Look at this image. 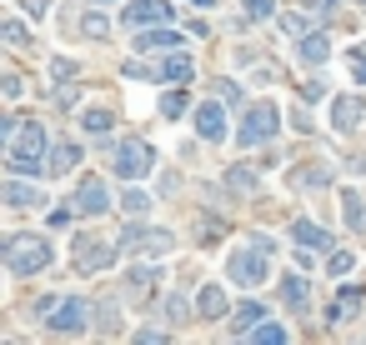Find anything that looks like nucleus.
<instances>
[{
  "label": "nucleus",
  "mask_w": 366,
  "mask_h": 345,
  "mask_svg": "<svg viewBox=\"0 0 366 345\" xmlns=\"http://www.w3.org/2000/svg\"><path fill=\"white\" fill-rule=\"evenodd\" d=\"M6 150H11V176H40V160L50 150V135H45V126L20 121V131L6 140Z\"/></svg>",
  "instance_id": "1"
},
{
  "label": "nucleus",
  "mask_w": 366,
  "mask_h": 345,
  "mask_svg": "<svg viewBox=\"0 0 366 345\" xmlns=\"http://www.w3.org/2000/svg\"><path fill=\"white\" fill-rule=\"evenodd\" d=\"M50 260H56V250H50L45 236H11L6 241V270L11 275H40Z\"/></svg>",
  "instance_id": "2"
},
{
  "label": "nucleus",
  "mask_w": 366,
  "mask_h": 345,
  "mask_svg": "<svg viewBox=\"0 0 366 345\" xmlns=\"http://www.w3.org/2000/svg\"><path fill=\"white\" fill-rule=\"evenodd\" d=\"M276 131H281V110H276L271 100H256V105L241 115V131H236V140H241V150H256V145H266Z\"/></svg>",
  "instance_id": "3"
},
{
  "label": "nucleus",
  "mask_w": 366,
  "mask_h": 345,
  "mask_svg": "<svg viewBox=\"0 0 366 345\" xmlns=\"http://www.w3.org/2000/svg\"><path fill=\"white\" fill-rule=\"evenodd\" d=\"M150 165H155V150L146 140H121L116 145V176L121 181H146Z\"/></svg>",
  "instance_id": "4"
},
{
  "label": "nucleus",
  "mask_w": 366,
  "mask_h": 345,
  "mask_svg": "<svg viewBox=\"0 0 366 345\" xmlns=\"http://www.w3.org/2000/svg\"><path fill=\"white\" fill-rule=\"evenodd\" d=\"M266 255H271V250H261L256 241L241 246V250L231 255V280L246 285V291H251V285H266Z\"/></svg>",
  "instance_id": "5"
},
{
  "label": "nucleus",
  "mask_w": 366,
  "mask_h": 345,
  "mask_svg": "<svg viewBox=\"0 0 366 345\" xmlns=\"http://www.w3.org/2000/svg\"><path fill=\"white\" fill-rule=\"evenodd\" d=\"M45 325L56 330V335H81V330L90 325V305H85L81 296H71V301H61L56 310L45 315Z\"/></svg>",
  "instance_id": "6"
},
{
  "label": "nucleus",
  "mask_w": 366,
  "mask_h": 345,
  "mask_svg": "<svg viewBox=\"0 0 366 345\" xmlns=\"http://www.w3.org/2000/svg\"><path fill=\"white\" fill-rule=\"evenodd\" d=\"M116 246H121V250H146V255H166L176 241H171V230H141V225H126Z\"/></svg>",
  "instance_id": "7"
},
{
  "label": "nucleus",
  "mask_w": 366,
  "mask_h": 345,
  "mask_svg": "<svg viewBox=\"0 0 366 345\" xmlns=\"http://www.w3.org/2000/svg\"><path fill=\"white\" fill-rule=\"evenodd\" d=\"M71 255H76V265H81V270H106V265L116 260V250H111L106 241H90V236H76Z\"/></svg>",
  "instance_id": "8"
},
{
  "label": "nucleus",
  "mask_w": 366,
  "mask_h": 345,
  "mask_svg": "<svg viewBox=\"0 0 366 345\" xmlns=\"http://www.w3.org/2000/svg\"><path fill=\"white\" fill-rule=\"evenodd\" d=\"M291 241L301 246V250H311V255H326L331 250V236H326V225H317V220H291Z\"/></svg>",
  "instance_id": "9"
},
{
  "label": "nucleus",
  "mask_w": 366,
  "mask_h": 345,
  "mask_svg": "<svg viewBox=\"0 0 366 345\" xmlns=\"http://www.w3.org/2000/svg\"><path fill=\"white\" fill-rule=\"evenodd\" d=\"M196 135L201 140H226V110L216 100H201L196 105Z\"/></svg>",
  "instance_id": "10"
},
{
  "label": "nucleus",
  "mask_w": 366,
  "mask_h": 345,
  "mask_svg": "<svg viewBox=\"0 0 366 345\" xmlns=\"http://www.w3.org/2000/svg\"><path fill=\"white\" fill-rule=\"evenodd\" d=\"M76 210H81V215H106V210H111V195H106V186H100L95 176H85V181L76 186Z\"/></svg>",
  "instance_id": "11"
},
{
  "label": "nucleus",
  "mask_w": 366,
  "mask_h": 345,
  "mask_svg": "<svg viewBox=\"0 0 366 345\" xmlns=\"http://www.w3.org/2000/svg\"><path fill=\"white\" fill-rule=\"evenodd\" d=\"M121 20L126 25H161V20H171V6L166 0H131L121 11Z\"/></svg>",
  "instance_id": "12"
},
{
  "label": "nucleus",
  "mask_w": 366,
  "mask_h": 345,
  "mask_svg": "<svg viewBox=\"0 0 366 345\" xmlns=\"http://www.w3.org/2000/svg\"><path fill=\"white\" fill-rule=\"evenodd\" d=\"M226 310H231V301H226L221 285H201V291H196V315L201 320H221Z\"/></svg>",
  "instance_id": "13"
},
{
  "label": "nucleus",
  "mask_w": 366,
  "mask_h": 345,
  "mask_svg": "<svg viewBox=\"0 0 366 345\" xmlns=\"http://www.w3.org/2000/svg\"><path fill=\"white\" fill-rule=\"evenodd\" d=\"M361 115H366L361 95H336V100H331V126H336V131H356Z\"/></svg>",
  "instance_id": "14"
},
{
  "label": "nucleus",
  "mask_w": 366,
  "mask_h": 345,
  "mask_svg": "<svg viewBox=\"0 0 366 345\" xmlns=\"http://www.w3.org/2000/svg\"><path fill=\"white\" fill-rule=\"evenodd\" d=\"M6 200H11L16 210H35V205H45V190H35V186H25L20 176H11V181H6Z\"/></svg>",
  "instance_id": "15"
},
{
  "label": "nucleus",
  "mask_w": 366,
  "mask_h": 345,
  "mask_svg": "<svg viewBox=\"0 0 366 345\" xmlns=\"http://www.w3.org/2000/svg\"><path fill=\"white\" fill-rule=\"evenodd\" d=\"M176 45H186L181 30H141V35H136V50H161V55H166V50H176Z\"/></svg>",
  "instance_id": "16"
},
{
  "label": "nucleus",
  "mask_w": 366,
  "mask_h": 345,
  "mask_svg": "<svg viewBox=\"0 0 366 345\" xmlns=\"http://www.w3.org/2000/svg\"><path fill=\"white\" fill-rule=\"evenodd\" d=\"M326 55H331V40L326 35H301V61L306 66H326Z\"/></svg>",
  "instance_id": "17"
},
{
  "label": "nucleus",
  "mask_w": 366,
  "mask_h": 345,
  "mask_svg": "<svg viewBox=\"0 0 366 345\" xmlns=\"http://www.w3.org/2000/svg\"><path fill=\"white\" fill-rule=\"evenodd\" d=\"M261 320H266V310H261L256 301H241V305H236V325H231V330H236V335H251Z\"/></svg>",
  "instance_id": "18"
},
{
  "label": "nucleus",
  "mask_w": 366,
  "mask_h": 345,
  "mask_svg": "<svg viewBox=\"0 0 366 345\" xmlns=\"http://www.w3.org/2000/svg\"><path fill=\"white\" fill-rule=\"evenodd\" d=\"M281 296H286V305H291V310H306V305H311V291H306V280H301V275H286V280H281Z\"/></svg>",
  "instance_id": "19"
},
{
  "label": "nucleus",
  "mask_w": 366,
  "mask_h": 345,
  "mask_svg": "<svg viewBox=\"0 0 366 345\" xmlns=\"http://www.w3.org/2000/svg\"><path fill=\"white\" fill-rule=\"evenodd\" d=\"M341 215H346V225H351V230H361V225H366V205H361V195H356V190H341Z\"/></svg>",
  "instance_id": "20"
},
{
  "label": "nucleus",
  "mask_w": 366,
  "mask_h": 345,
  "mask_svg": "<svg viewBox=\"0 0 366 345\" xmlns=\"http://www.w3.org/2000/svg\"><path fill=\"white\" fill-rule=\"evenodd\" d=\"M76 160H81V150H76L71 140H61L56 150H50V170H56V176H66V170H76Z\"/></svg>",
  "instance_id": "21"
},
{
  "label": "nucleus",
  "mask_w": 366,
  "mask_h": 345,
  "mask_svg": "<svg viewBox=\"0 0 366 345\" xmlns=\"http://www.w3.org/2000/svg\"><path fill=\"white\" fill-rule=\"evenodd\" d=\"M155 75H161V80H191V61H186V55H166Z\"/></svg>",
  "instance_id": "22"
},
{
  "label": "nucleus",
  "mask_w": 366,
  "mask_h": 345,
  "mask_svg": "<svg viewBox=\"0 0 366 345\" xmlns=\"http://www.w3.org/2000/svg\"><path fill=\"white\" fill-rule=\"evenodd\" d=\"M81 126H85L90 135H106V131L116 126V115H111V110H85V115H81Z\"/></svg>",
  "instance_id": "23"
},
{
  "label": "nucleus",
  "mask_w": 366,
  "mask_h": 345,
  "mask_svg": "<svg viewBox=\"0 0 366 345\" xmlns=\"http://www.w3.org/2000/svg\"><path fill=\"white\" fill-rule=\"evenodd\" d=\"M251 340H256V345H281V340H286V325H276V320H261V325L251 330Z\"/></svg>",
  "instance_id": "24"
},
{
  "label": "nucleus",
  "mask_w": 366,
  "mask_h": 345,
  "mask_svg": "<svg viewBox=\"0 0 366 345\" xmlns=\"http://www.w3.org/2000/svg\"><path fill=\"white\" fill-rule=\"evenodd\" d=\"M81 35H90V40H106V35H111V20L90 11V16H81Z\"/></svg>",
  "instance_id": "25"
},
{
  "label": "nucleus",
  "mask_w": 366,
  "mask_h": 345,
  "mask_svg": "<svg viewBox=\"0 0 366 345\" xmlns=\"http://www.w3.org/2000/svg\"><path fill=\"white\" fill-rule=\"evenodd\" d=\"M186 90H171V95H161V115H166V121H181V115H186Z\"/></svg>",
  "instance_id": "26"
},
{
  "label": "nucleus",
  "mask_w": 366,
  "mask_h": 345,
  "mask_svg": "<svg viewBox=\"0 0 366 345\" xmlns=\"http://www.w3.org/2000/svg\"><path fill=\"white\" fill-rule=\"evenodd\" d=\"M351 265H356V255H351V250H331V255H326V275H336V280H341V275H351Z\"/></svg>",
  "instance_id": "27"
},
{
  "label": "nucleus",
  "mask_w": 366,
  "mask_h": 345,
  "mask_svg": "<svg viewBox=\"0 0 366 345\" xmlns=\"http://www.w3.org/2000/svg\"><path fill=\"white\" fill-rule=\"evenodd\" d=\"M121 210H126V215H136V220H141V215H146V210H150V200H146V195H141V190H126V195H121Z\"/></svg>",
  "instance_id": "28"
},
{
  "label": "nucleus",
  "mask_w": 366,
  "mask_h": 345,
  "mask_svg": "<svg viewBox=\"0 0 366 345\" xmlns=\"http://www.w3.org/2000/svg\"><path fill=\"white\" fill-rule=\"evenodd\" d=\"M155 280H161V270H150V265H146V270H131V291H136V296H146Z\"/></svg>",
  "instance_id": "29"
},
{
  "label": "nucleus",
  "mask_w": 366,
  "mask_h": 345,
  "mask_svg": "<svg viewBox=\"0 0 366 345\" xmlns=\"http://www.w3.org/2000/svg\"><path fill=\"white\" fill-rule=\"evenodd\" d=\"M50 75H56V80H76V75H81V66L61 55V61H50Z\"/></svg>",
  "instance_id": "30"
},
{
  "label": "nucleus",
  "mask_w": 366,
  "mask_h": 345,
  "mask_svg": "<svg viewBox=\"0 0 366 345\" xmlns=\"http://www.w3.org/2000/svg\"><path fill=\"white\" fill-rule=\"evenodd\" d=\"M0 35H6V45H25V40H30L20 20H6V25H0Z\"/></svg>",
  "instance_id": "31"
},
{
  "label": "nucleus",
  "mask_w": 366,
  "mask_h": 345,
  "mask_svg": "<svg viewBox=\"0 0 366 345\" xmlns=\"http://www.w3.org/2000/svg\"><path fill=\"white\" fill-rule=\"evenodd\" d=\"M271 16V0H246V20H266Z\"/></svg>",
  "instance_id": "32"
},
{
  "label": "nucleus",
  "mask_w": 366,
  "mask_h": 345,
  "mask_svg": "<svg viewBox=\"0 0 366 345\" xmlns=\"http://www.w3.org/2000/svg\"><path fill=\"white\" fill-rule=\"evenodd\" d=\"M25 16H30V20H45V16H50V0H25Z\"/></svg>",
  "instance_id": "33"
},
{
  "label": "nucleus",
  "mask_w": 366,
  "mask_h": 345,
  "mask_svg": "<svg viewBox=\"0 0 366 345\" xmlns=\"http://www.w3.org/2000/svg\"><path fill=\"white\" fill-rule=\"evenodd\" d=\"M351 71H356V80H361V85H366V50H361V45H356V50H351Z\"/></svg>",
  "instance_id": "34"
},
{
  "label": "nucleus",
  "mask_w": 366,
  "mask_h": 345,
  "mask_svg": "<svg viewBox=\"0 0 366 345\" xmlns=\"http://www.w3.org/2000/svg\"><path fill=\"white\" fill-rule=\"evenodd\" d=\"M281 30H286V35H306V20H301V16H281Z\"/></svg>",
  "instance_id": "35"
},
{
  "label": "nucleus",
  "mask_w": 366,
  "mask_h": 345,
  "mask_svg": "<svg viewBox=\"0 0 366 345\" xmlns=\"http://www.w3.org/2000/svg\"><path fill=\"white\" fill-rule=\"evenodd\" d=\"M226 181H231V190H251V176H246V170H231Z\"/></svg>",
  "instance_id": "36"
},
{
  "label": "nucleus",
  "mask_w": 366,
  "mask_h": 345,
  "mask_svg": "<svg viewBox=\"0 0 366 345\" xmlns=\"http://www.w3.org/2000/svg\"><path fill=\"white\" fill-rule=\"evenodd\" d=\"M20 90H25V85H20V75H6V95H11V100H20Z\"/></svg>",
  "instance_id": "37"
},
{
  "label": "nucleus",
  "mask_w": 366,
  "mask_h": 345,
  "mask_svg": "<svg viewBox=\"0 0 366 345\" xmlns=\"http://www.w3.org/2000/svg\"><path fill=\"white\" fill-rule=\"evenodd\" d=\"M306 11H311V16H326V11H331V0H306Z\"/></svg>",
  "instance_id": "38"
},
{
  "label": "nucleus",
  "mask_w": 366,
  "mask_h": 345,
  "mask_svg": "<svg viewBox=\"0 0 366 345\" xmlns=\"http://www.w3.org/2000/svg\"><path fill=\"white\" fill-rule=\"evenodd\" d=\"M191 6H211V0H191Z\"/></svg>",
  "instance_id": "39"
},
{
  "label": "nucleus",
  "mask_w": 366,
  "mask_h": 345,
  "mask_svg": "<svg viewBox=\"0 0 366 345\" xmlns=\"http://www.w3.org/2000/svg\"><path fill=\"white\" fill-rule=\"evenodd\" d=\"M100 6H106V0H100Z\"/></svg>",
  "instance_id": "40"
}]
</instances>
